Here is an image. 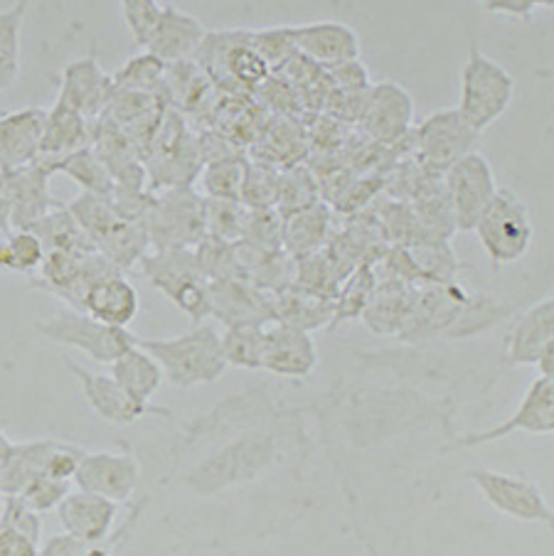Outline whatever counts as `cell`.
I'll use <instances>...</instances> for the list:
<instances>
[{"mask_svg":"<svg viewBox=\"0 0 554 556\" xmlns=\"http://www.w3.org/2000/svg\"><path fill=\"white\" fill-rule=\"evenodd\" d=\"M244 244L262 252H281L284 249V217L274 207L252 210L249 227L242 239Z\"/></svg>","mask_w":554,"mask_h":556,"instance_id":"obj_49","label":"cell"},{"mask_svg":"<svg viewBox=\"0 0 554 556\" xmlns=\"http://www.w3.org/2000/svg\"><path fill=\"white\" fill-rule=\"evenodd\" d=\"M67 493H70V480H54L48 476H40L35 478L17 497H23L35 513L42 515V513H50V509H58V505Z\"/></svg>","mask_w":554,"mask_h":556,"instance_id":"obj_52","label":"cell"},{"mask_svg":"<svg viewBox=\"0 0 554 556\" xmlns=\"http://www.w3.org/2000/svg\"><path fill=\"white\" fill-rule=\"evenodd\" d=\"M54 175V165L48 157H37V161L23 165V168L8 170V194H11V227L27 229L37 219H42L50 210L60 207L50 194V178Z\"/></svg>","mask_w":554,"mask_h":556,"instance_id":"obj_15","label":"cell"},{"mask_svg":"<svg viewBox=\"0 0 554 556\" xmlns=\"http://www.w3.org/2000/svg\"><path fill=\"white\" fill-rule=\"evenodd\" d=\"M138 266L148 281L168 295L190 320L202 323L210 318V281L200 271L196 249H155Z\"/></svg>","mask_w":554,"mask_h":556,"instance_id":"obj_3","label":"cell"},{"mask_svg":"<svg viewBox=\"0 0 554 556\" xmlns=\"http://www.w3.org/2000/svg\"><path fill=\"white\" fill-rule=\"evenodd\" d=\"M320 202V190L316 175L309 170L306 163L293 165L289 170H281L279 175V190H276V205L274 210L281 217H289L293 212L306 210Z\"/></svg>","mask_w":554,"mask_h":556,"instance_id":"obj_38","label":"cell"},{"mask_svg":"<svg viewBox=\"0 0 554 556\" xmlns=\"http://www.w3.org/2000/svg\"><path fill=\"white\" fill-rule=\"evenodd\" d=\"M513 97V74L478 48H470L464 70H461V101L456 106L461 116L478 134H483L488 126H493L511 109Z\"/></svg>","mask_w":554,"mask_h":556,"instance_id":"obj_4","label":"cell"},{"mask_svg":"<svg viewBox=\"0 0 554 556\" xmlns=\"http://www.w3.org/2000/svg\"><path fill=\"white\" fill-rule=\"evenodd\" d=\"M87 544L89 542H81L77 536L58 534L45 542L40 556H87Z\"/></svg>","mask_w":554,"mask_h":556,"instance_id":"obj_55","label":"cell"},{"mask_svg":"<svg viewBox=\"0 0 554 556\" xmlns=\"http://www.w3.org/2000/svg\"><path fill=\"white\" fill-rule=\"evenodd\" d=\"M478 136L458 109H439L412 131L414 157L424 170L443 178L451 165L476 151Z\"/></svg>","mask_w":554,"mask_h":556,"instance_id":"obj_8","label":"cell"},{"mask_svg":"<svg viewBox=\"0 0 554 556\" xmlns=\"http://www.w3.org/2000/svg\"><path fill=\"white\" fill-rule=\"evenodd\" d=\"M515 431L528 433H552L554 431V379L552 377H538L525 392L520 406H517L511 419L498 424L495 429L468 433L458 441V446H483V443L501 441L505 435Z\"/></svg>","mask_w":554,"mask_h":556,"instance_id":"obj_17","label":"cell"},{"mask_svg":"<svg viewBox=\"0 0 554 556\" xmlns=\"http://www.w3.org/2000/svg\"><path fill=\"white\" fill-rule=\"evenodd\" d=\"M281 170L269 165L249 161V168L242 185V205L249 210H266L276 205V190H279Z\"/></svg>","mask_w":554,"mask_h":556,"instance_id":"obj_48","label":"cell"},{"mask_svg":"<svg viewBox=\"0 0 554 556\" xmlns=\"http://www.w3.org/2000/svg\"><path fill=\"white\" fill-rule=\"evenodd\" d=\"M554 340V295L534 303L532 308L517 315L511 336H507V359L513 365H534L542 350Z\"/></svg>","mask_w":554,"mask_h":556,"instance_id":"obj_26","label":"cell"},{"mask_svg":"<svg viewBox=\"0 0 554 556\" xmlns=\"http://www.w3.org/2000/svg\"><path fill=\"white\" fill-rule=\"evenodd\" d=\"M30 0H21L8 11H0V91L11 89L21 77V33Z\"/></svg>","mask_w":554,"mask_h":556,"instance_id":"obj_37","label":"cell"},{"mask_svg":"<svg viewBox=\"0 0 554 556\" xmlns=\"http://www.w3.org/2000/svg\"><path fill=\"white\" fill-rule=\"evenodd\" d=\"M414 291L417 286L396 281V278H380L375 286L373 295L365 305L360 320L365 323V328L375 336H400L406 315L412 311Z\"/></svg>","mask_w":554,"mask_h":556,"instance_id":"obj_25","label":"cell"},{"mask_svg":"<svg viewBox=\"0 0 554 556\" xmlns=\"http://www.w3.org/2000/svg\"><path fill=\"white\" fill-rule=\"evenodd\" d=\"M222 350L227 365L262 369L264 326H232L222 332Z\"/></svg>","mask_w":554,"mask_h":556,"instance_id":"obj_44","label":"cell"},{"mask_svg":"<svg viewBox=\"0 0 554 556\" xmlns=\"http://www.w3.org/2000/svg\"><path fill=\"white\" fill-rule=\"evenodd\" d=\"M192 60L205 70L222 94H254L272 74L252 48V30L205 33Z\"/></svg>","mask_w":554,"mask_h":556,"instance_id":"obj_2","label":"cell"},{"mask_svg":"<svg viewBox=\"0 0 554 556\" xmlns=\"http://www.w3.org/2000/svg\"><path fill=\"white\" fill-rule=\"evenodd\" d=\"M480 3L491 13H505L517 17H528L534 8L530 0H480Z\"/></svg>","mask_w":554,"mask_h":556,"instance_id":"obj_56","label":"cell"},{"mask_svg":"<svg viewBox=\"0 0 554 556\" xmlns=\"http://www.w3.org/2000/svg\"><path fill=\"white\" fill-rule=\"evenodd\" d=\"M377 286V276L373 264H360L353 274H350L343 283H340L336 295V313H332L330 328L343 326L363 315L365 305L369 301Z\"/></svg>","mask_w":554,"mask_h":556,"instance_id":"obj_40","label":"cell"},{"mask_svg":"<svg viewBox=\"0 0 554 556\" xmlns=\"http://www.w3.org/2000/svg\"><path fill=\"white\" fill-rule=\"evenodd\" d=\"M196 258L202 276L207 281H227V278H244L242 264L237 256V244L219 242V239L205 237L196 247Z\"/></svg>","mask_w":554,"mask_h":556,"instance_id":"obj_45","label":"cell"},{"mask_svg":"<svg viewBox=\"0 0 554 556\" xmlns=\"http://www.w3.org/2000/svg\"><path fill=\"white\" fill-rule=\"evenodd\" d=\"M474 231L488 258L501 266L520 262L534 237L528 205L507 188H498L493 202L480 215Z\"/></svg>","mask_w":554,"mask_h":556,"instance_id":"obj_6","label":"cell"},{"mask_svg":"<svg viewBox=\"0 0 554 556\" xmlns=\"http://www.w3.org/2000/svg\"><path fill=\"white\" fill-rule=\"evenodd\" d=\"M212 318L232 326H266L274 318L272 293L256 289L244 278H227V281H210Z\"/></svg>","mask_w":554,"mask_h":556,"instance_id":"obj_19","label":"cell"},{"mask_svg":"<svg viewBox=\"0 0 554 556\" xmlns=\"http://www.w3.org/2000/svg\"><path fill=\"white\" fill-rule=\"evenodd\" d=\"M205 27L200 25L198 17L178 11V8H163L161 23L148 42L146 52L161 58L165 64L192 60L198 48L205 40Z\"/></svg>","mask_w":554,"mask_h":556,"instance_id":"obj_27","label":"cell"},{"mask_svg":"<svg viewBox=\"0 0 554 556\" xmlns=\"http://www.w3.org/2000/svg\"><path fill=\"white\" fill-rule=\"evenodd\" d=\"M165 70H168V64L161 58H155L151 52H141L128 60L122 70L111 74V81H114V87L118 89L143 91V94H168V87H165Z\"/></svg>","mask_w":554,"mask_h":556,"instance_id":"obj_39","label":"cell"},{"mask_svg":"<svg viewBox=\"0 0 554 556\" xmlns=\"http://www.w3.org/2000/svg\"><path fill=\"white\" fill-rule=\"evenodd\" d=\"M414 99L402 85L392 79L375 81L355 128L375 143L392 148L414 131Z\"/></svg>","mask_w":554,"mask_h":556,"instance_id":"obj_11","label":"cell"},{"mask_svg":"<svg viewBox=\"0 0 554 556\" xmlns=\"http://www.w3.org/2000/svg\"><path fill=\"white\" fill-rule=\"evenodd\" d=\"M295 50L318 67H336L340 62L360 58V37L353 27L338 21H318L293 27Z\"/></svg>","mask_w":554,"mask_h":556,"instance_id":"obj_24","label":"cell"},{"mask_svg":"<svg viewBox=\"0 0 554 556\" xmlns=\"http://www.w3.org/2000/svg\"><path fill=\"white\" fill-rule=\"evenodd\" d=\"M33 235L40 239L45 252H70V254H91L97 247L91 239L81 231L77 219L72 217L67 205H60L50 210L42 219H37L33 227H27Z\"/></svg>","mask_w":554,"mask_h":556,"instance_id":"obj_34","label":"cell"},{"mask_svg":"<svg viewBox=\"0 0 554 556\" xmlns=\"http://www.w3.org/2000/svg\"><path fill=\"white\" fill-rule=\"evenodd\" d=\"M11 229V194H8L5 173H0V235H8Z\"/></svg>","mask_w":554,"mask_h":556,"instance_id":"obj_57","label":"cell"},{"mask_svg":"<svg viewBox=\"0 0 554 556\" xmlns=\"http://www.w3.org/2000/svg\"><path fill=\"white\" fill-rule=\"evenodd\" d=\"M252 210L237 200L205 198V235L219 242H242Z\"/></svg>","mask_w":554,"mask_h":556,"instance_id":"obj_41","label":"cell"},{"mask_svg":"<svg viewBox=\"0 0 554 556\" xmlns=\"http://www.w3.org/2000/svg\"><path fill=\"white\" fill-rule=\"evenodd\" d=\"M505 315H507L505 305H501L493 299H486V295H480V293H470L466 305H464V311H461L456 323L446 332V338L476 336V332H483L486 328L501 323Z\"/></svg>","mask_w":554,"mask_h":556,"instance_id":"obj_46","label":"cell"},{"mask_svg":"<svg viewBox=\"0 0 554 556\" xmlns=\"http://www.w3.org/2000/svg\"><path fill=\"white\" fill-rule=\"evenodd\" d=\"M247 168H249L247 153L217 157V161L205 163L200 173V185H202V192H205L202 198L242 202V185H244Z\"/></svg>","mask_w":554,"mask_h":556,"instance_id":"obj_36","label":"cell"},{"mask_svg":"<svg viewBox=\"0 0 554 556\" xmlns=\"http://www.w3.org/2000/svg\"><path fill=\"white\" fill-rule=\"evenodd\" d=\"M138 308H141V301H138L136 289L126 281L124 274L101 278V281L91 286L85 301H81V311L114 328L131 326Z\"/></svg>","mask_w":554,"mask_h":556,"instance_id":"obj_28","label":"cell"},{"mask_svg":"<svg viewBox=\"0 0 554 556\" xmlns=\"http://www.w3.org/2000/svg\"><path fill=\"white\" fill-rule=\"evenodd\" d=\"M70 367V372L79 379L81 392H85L87 402L97 416L109 424H134L143 419L148 414L155 416H168V412L161 406H151L143 402H136L126 389L116 382L111 375H95L87 372L85 367H77L72 359H64Z\"/></svg>","mask_w":554,"mask_h":556,"instance_id":"obj_20","label":"cell"},{"mask_svg":"<svg viewBox=\"0 0 554 556\" xmlns=\"http://www.w3.org/2000/svg\"><path fill=\"white\" fill-rule=\"evenodd\" d=\"M414 268H417L419 286L421 283H451L456 281L458 262L456 254L451 252L449 242H424L406 247Z\"/></svg>","mask_w":554,"mask_h":556,"instance_id":"obj_42","label":"cell"},{"mask_svg":"<svg viewBox=\"0 0 554 556\" xmlns=\"http://www.w3.org/2000/svg\"><path fill=\"white\" fill-rule=\"evenodd\" d=\"M272 301L276 320L306 332L330 328L332 313H336V299L303 291L299 286H289L279 293H272Z\"/></svg>","mask_w":554,"mask_h":556,"instance_id":"obj_30","label":"cell"},{"mask_svg":"<svg viewBox=\"0 0 554 556\" xmlns=\"http://www.w3.org/2000/svg\"><path fill=\"white\" fill-rule=\"evenodd\" d=\"M252 48L272 72H279L293 54H299L293 40V27L286 25L252 30Z\"/></svg>","mask_w":554,"mask_h":556,"instance_id":"obj_47","label":"cell"},{"mask_svg":"<svg viewBox=\"0 0 554 556\" xmlns=\"http://www.w3.org/2000/svg\"><path fill=\"white\" fill-rule=\"evenodd\" d=\"M468 291L456 281L451 283H421L414 291L412 311L396 338L404 342H427L431 338H446L456 318L468 301Z\"/></svg>","mask_w":554,"mask_h":556,"instance_id":"obj_12","label":"cell"},{"mask_svg":"<svg viewBox=\"0 0 554 556\" xmlns=\"http://www.w3.org/2000/svg\"><path fill=\"white\" fill-rule=\"evenodd\" d=\"M249 148H252L249 161L269 165L276 170H289L293 165L306 163L311 153L306 122L291 116H272L262 136Z\"/></svg>","mask_w":554,"mask_h":556,"instance_id":"obj_23","label":"cell"},{"mask_svg":"<svg viewBox=\"0 0 554 556\" xmlns=\"http://www.w3.org/2000/svg\"><path fill=\"white\" fill-rule=\"evenodd\" d=\"M48 109L27 106L0 116V173L23 168L40 157Z\"/></svg>","mask_w":554,"mask_h":556,"instance_id":"obj_22","label":"cell"},{"mask_svg":"<svg viewBox=\"0 0 554 556\" xmlns=\"http://www.w3.org/2000/svg\"><path fill=\"white\" fill-rule=\"evenodd\" d=\"M122 11H124V21L128 25V30L134 35V42L141 50H146L155 33V27L161 23L163 8L155 3V0H122Z\"/></svg>","mask_w":554,"mask_h":556,"instance_id":"obj_50","label":"cell"},{"mask_svg":"<svg viewBox=\"0 0 554 556\" xmlns=\"http://www.w3.org/2000/svg\"><path fill=\"white\" fill-rule=\"evenodd\" d=\"M0 556H40V542L11 527H0Z\"/></svg>","mask_w":554,"mask_h":556,"instance_id":"obj_54","label":"cell"},{"mask_svg":"<svg viewBox=\"0 0 554 556\" xmlns=\"http://www.w3.org/2000/svg\"><path fill=\"white\" fill-rule=\"evenodd\" d=\"M11 451H13V443L5 439V433H0V468L5 466V460H8V456H11Z\"/></svg>","mask_w":554,"mask_h":556,"instance_id":"obj_59","label":"cell"},{"mask_svg":"<svg viewBox=\"0 0 554 556\" xmlns=\"http://www.w3.org/2000/svg\"><path fill=\"white\" fill-rule=\"evenodd\" d=\"M54 173L67 175L70 180H74L81 188V192H91V194H101V198H111L116 190V182L111 178V173L106 170V165L99 161V155L95 153V148H79L70 155L60 157V161H52Z\"/></svg>","mask_w":554,"mask_h":556,"instance_id":"obj_35","label":"cell"},{"mask_svg":"<svg viewBox=\"0 0 554 556\" xmlns=\"http://www.w3.org/2000/svg\"><path fill=\"white\" fill-rule=\"evenodd\" d=\"M532 5H544V8H552L554 0H530Z\"/></svg>","mask_w":554,"mask_h":556,"instance_id":"obj_60","label":"cell"},{"mask_svg":"<svg viewBox=\"0 0 554 556\" xmlns=\"http://www.w3.org/2000/svg\"><path fill=\"white\" fill-rule=\"evenodd\" d=\"M58 446L60 441L54 439L27 441V443H21V446H13L5 466L0 468V493L21 495L35 478L45 476L48 460Z\"/></svg>","mask_w":554,"mask_h":556,"instance_id":"obj_32","label":"cell"},{"mask_svg":"<svg viewBox=\"0 0 554 556\" xmlns=\"http://www.w3.org/2000/svg\"><path fill=\"white\" fill-rule=\"evenodd\" d=\"M91 143V122L81 116L79 111L54 101L52 109H48V122H45V136L40 146V157L48 161H60V157L70 155L79 148H87Z\"/></svg>","mask_w":554,"mask_h":556,"instance_id":"obj_31","label":"cell"},{"mask_svg":"<svg viewBox=\"0 0 554 556\" xmlns=\"http://www.w3.org/2000/svg\"><path fill=\"white\" fill-rule=\"evenodd\" d=\"M72 480L79 490L109 497L122 505L128 503L138 490L141 463L136 460V456L128 448L85 453Z\"/></svg>","mask_w":554,"mask_h":556,"instance_id":"obj_14","label":"cell"},{"mask_svg":"<svg viewBox=\"0 0 554 556\" xmlns=\"http://www.w3.org/2000/svg\"><path fill=\"white\" fill-rule=\"evenodd\" d=\"M45 247L30 229H11L0 239V268L15 274H35L42 266Z\"/></svg>","mask_w":554,"mask_h":556,"instance_id":"obj_43","label":"cell"},{"mask_svg":"<svg viewBox=\"0 0 554 556\" xmlns=\"http://www.w3.org/2000/svg\"><path fill=\"white\" fill-rule=\"evenodd\" d=\"M0 527H11V530L30 536L35 542H40L42 534L40 513H35V509L17 495H5L3 513H0Z\"/></svg>","mask_w":554,"mask_h":556,"instance_id":"obj_51","label":"cell"},{"mask_svg":"<svg viewBox=\"0 0 554 556\" xmlns=\"http://www.w3.org/2000/svg\"><path fill=\"white\" fill-rule=\"evenodd\" d=\"M272 443L264 435H244L235 441L232 446L219 451L215 458L202 463L200 468L190 472V485L200 493H215L235 483H244L252 476H259V470L269 466Z\"/></svg>","mask_w":554,"mask_h":556,"instance_id":"obj_13","label":"cell"},{"mask_svg":"<svg viewBox=\"0 0 554 556\" xmlns=\"http://www.w3.org/2000/svg\"><path fill=\"white\" fill-rule=\"evenodd\" d=\"M153 249H196L205 239V198L192 188L153 194L143 219Z\"/></svg>","mask_w":554,"mask_h":556,"instance_id":"obj_5","label":"cell"},{"mask_svg":"<svg viewBox=\"0 0 554 556\" xmlns=\"http://www.w3.org/2000/svg\"><path fill=\"white\" fill-rule=\"evenodd\" d=\"M37 332L64 348H77L89 355L95 363L111 365L116 357H122L126 350H131L138 338L126 328H114L106 323H99L85 311H60L50 318L37 320Z\"/></svg>","mask_w":554,"mask_h":556,"instance_id":"obj_7","label":"cell"},{"mask_svg":"<svg viewBox=\"0 0 554 556\" xmlns=\"http://www.w3.org/2000/svg\"><path fill=\"white\" fill-rule=\"evenodd\" d=\"M138 348L151 352L165 379L178 389L210 384L227 369L222 336L207 323H200L178 338H138Z\"/></svg>","mask_w":554,"mask_h":556,"instance_id":"obj_1","label":"cell"},{"mask_svg":"<svg viewBox=\"0 0 554 556\" xmlns=\"http://www.w3.org/2000/svg\"><path fill=\"white\" fill-rule=\"evenodd\" d=\"M443 190H446L451 212H454L456 229L474 231L476 222L498 192L493 165L488 163L486 155L476 151L468 153L443 173Z\"/></svg>","mask_w":554,"mask_h":556,"instance_id":"obj_9","label":"cell"},{"mask_svg":"<svg viewBox=\"0 0 554 556\" xmlns=\"http://www.w3.org/2000/svg\"><path fill=\"white\" fill-rule=\"evenodd\" d=\"M332 89L338 91H367L373 87V79H369V72L363 62L357 60H348L340 62L336 67H328Z\"/></svg>","mask_w":554,"mask_h":556,"instance_id":"obj_53","label":"cell"},{"mask_svg":"<svg viewBox=\"0 0 554 556\" xmlns=\"http://www.w3.org/2000/svg\"><path fill=\"white\" fill-rule=\"evenodd\" d=\"M60 522L64 534L77 536L81 542H104L114 534L118 503L109 497H101L87 490H70L58 505Z\"/></svg>","mask_w":554,"mask_h":556,"instance_id":"obj_21","label":"cell"},{"mask_svg":"<svg viewBox=\"0 0 554 556\" xmlns=\"http://www.w3.org/2000/svg\"><path fill=\"white\" fill-rule=\"evenodd\" d=\"M332 217H336V212L323 200L284 217V252L293 258L318 252L328 244L332 231H336Z\"/></svg>","mask_w":554,"mask_h":556,"instance_id":"obj_29","label":"cell"},{"mask_svg":"<svg viewBox=\"0 0 554 556\" xmlns=\"http://www.w3.org/2000/svg\"><path fill=\"white\" fill-rule=\"evenodd\" d=\"M318 365V350L311 332L272 320L264 326L262 369L276 377L303 379Z\"/></svg>","mask_w":554,"mask_h":556,"instance_id":"obj_16","label":"cell"},{"mask_svg":"<svg viewBox=\"0 0 554 556\" xmlns=\"http://www.w3.org/2000/svg\"><path fill=\"white\" fill-rule=\"evenodd\" d=\"M111 377H114L136 402L143 404L153 400V394L159 392L165 379L161 365L155 363V357L143 348H138V342L131 350H126L122 357H116L114 363H111Z\"/></svg>","mask_w":554,"mask_h":556,"instance_id":"obj_33","label":"cell"},{"mask_svg":"<svg viewBox=\"0 0 554 556\" xmlns=\"http://www.w3.org/2000/svg\"><path fill=\"white\" fill-rule=\"evenodd\" d=\"M468 478L474 480L498 513L520 522L547 525L554 530V509L550 507L547 497L542 495L538 483H532L530 478L498 470H470Z\"/></svg>","mask_w":554,"mask_h":556,"instance_id":"obj_10","label":"cell"},{"mask_svg":"<svg viewBox=\"0 0 554 556\" xmlns=\"http://www.w3.org/2000/svg\"><path fill=\"white\" fill-rule=\"evenodd\" d=\"M540 367V372H542V377H552L554 379V340L550 342L547 348L542 350V355H540V359L538 363H534Z\"/></svg>","mask_w":554,"mask_h":556,"instance_id":"obj_58","label":"cell"},{"mask_svg":"<svg viewBox=\"0 0 554 556\" xmlns=\"http://www.w3.org/2000/svg\"><path fill=\"white\" fill-rule=\"evenodd\" d=\"M111 94H114V81H111V74L101 70L97 52H89L87 58L70 62L60 74L58 101L79 111L89 122L104 114Z\"/></svg>","mask_w":554,"mask_h":556,"instance_id":"obj_18","label":"cell"}]
</instances>
